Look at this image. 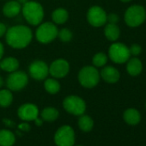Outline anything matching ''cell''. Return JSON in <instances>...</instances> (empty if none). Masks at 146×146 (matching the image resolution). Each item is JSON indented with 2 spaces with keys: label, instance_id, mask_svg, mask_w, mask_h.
Instances as JSON below:
<instances>
[{
  "label": "cell",
  "instance_id": "6da1fadb",
  "mask_svg": "<svg viewBox=\"0 0 146 146\" xmlns=\"http://www.w3.org/2000/svg\"><path fill=\"white\" fill-rule=\"evenodd\" d=\"M32 31L24 25H17L10 28L5 33V39L8 45L16 49L26 47L32 40Z\"/></svg>",
  "mask_w": 146,
  "mask_h": 146
},
{
  "label": "cell",
  "instance_id": "7a4b0ae2",
  "mask_svg": "<svg viewBox=\"0 0 146 146\" xmlns=\"http://www.w3.org/2000/svg\"><path fill=\"white\" fill-rule=\"evenodd\" d=\"M23 14L26 21L33 26L40 24L44 17L43 8L40 4L36 2L29 1L23 5Z\"/></svg>",
  "mask_w": 146,
  "mask_h": 146
},
{
  "label": "cell",
  "instance_id": "3957f363",
  "mask_svg": "<svg viewBox=\"0 0 146 146\" xmlns=\"http://www.w3.org/2000/svg\"><path fill=\"white\" fill-rule=\"evenodd\" d=\"M124 19L126 25L129 27H138L143 24L146 19V11L141 5H131L126 10Z\"/></svg>",
  "mask_w": 146,
  "mask_h": 146
},
{
  "label": "cell",
  "instance_id": "277c9868",
  "mask_svg": "<svg viewBox=\"0 0 146 146\" xmlns=\"http://www.w3.org/2000/svg\"><path fill=\"white\" fill-rule=\"evenodd\" d=\"M78 81L84 88H94L100 81V73L94 66H85L79 71Z\"/></svg>",
  "mask_w": 146,
  "mask_h": 146
},
{
  "label": "cell",
  "instance_id": "5b68a950",
  "mask_svg": "<svg viewBox=\"0 0 146 146\" xmlns=\"http://www.w3.org/2000/svg\"><path fill=\"white\" fill-rule=\"evenodd\" d=\"M54 143L57 146H73L75 143V131L70 125L59 127L54 134Z\"/></svg>",
  "mask_w": 146,
  "mask_h": 146
},
{
  "label": "cell",
  "instance_id": "8992f818",
  "mask_svg": "<svg viewBox=\"0 0 146 146\" xmlns=\"http://www.w3.org/2000/svg\"><path fill=\"white\" fill-rule=\"evenodd\" d=\"M63 107L67 113L77 116L84 114L86 110L85 102L77 96H67L63 102Z\"/></svg>",
  "mask_w": 146,
  "mask_h": 146
},
{
  "label": "cell",
  "instance_id": "52a82bcc",
  "mask_svg": "<svg viewBox=\"0 0 146 146\" xmlns=\"http://www.w3.org/2000/svg\"><path fill=\"white\" fill-rule=\"evenodd\" d=\"M58 29L52 23H42L36 30V39L42 44L52 42L58 36Z\"/></svg>",
  "mask_w": 146,
  "mask_h": 146
},
{
  "label": "cell",
  "instance_id": "ba28073f",
  "mask_svg": "<svg viewBox=\"0 0 146 146\" xmlns=\"http://www.w3.org/2000/svg\"><path fill=\"white\" fill-rule=\"evenodd\" d=\"M108 56L111 60L116 64L126 63L130 58L129 48L122 43H113L108 50Z\"/></svg>",
  "mask_w": 146,
  "mask_h": 146
},
{
  "label": "cell",
  "instance_id": "9c48e42d",
  "mask_svg": "<svg viewBox=\"0 0 146 146\" xmlns=\"http://www.w3.org/2000/svg\"><path fill=\"white\" fill-rule=\"evenodd\" d=\"M28 75L23 71H13L7 78L6 84L10 90L18 91L23 90L28 84Z\"/></svg>",
  "mask_w": 146,
  "mask_h": 146
},
{
  "label": "cell",
  "instance_id": "30bf717a",
  "mask_svg": "<svg viewBox=\"0 0 146 146\" xmlns=\"http://www.w3.org/2000/svg\"><path fill=\"white\" fill-rule=\"evenodd\" d=\"M107 14L100 6L91 7L87 13V19L93 27H102L107 23Z\"/></svg>",
  "mask_w": 146,
  "mask_h": 146
},
{
  "label": "cell",
  "instance_id": "8fae6325",
  "mask_svg": "<svg viewBox=\"0 0 146 146\" xmlns=\"http://www.w3.org/2000/svg\"><path fill=\"white\" fill-rule=\"evenodd\" d=\"M29 75L35 80H43L46 78L49 73V67L41 60H35L29 65Z\"/></svg>",
  "mask_w": 146,
  "mask_h": 146
},
{
  "label": "cell",
  "instance_id": "7c38bea8",
  "mask_svg": "<svg viewBox=\"0 0 146 146\" xmlns=\"http://www.w3.org/2000/svg\"><path fill=\"white\" fill-rule=\"evenodd\" d=\"M70 70L69 63L62 58L53 61L49 67V73L54 78H64Z\"/></svg>",
  "mask_w": 146,
  "mask_h": 146
},
{
  "label": "cell",
  "instance_id": "4fadbf2b",
  "mask_svg": "<svg viewBox=\"0 0 146 146\" xmlns=\"http://www.w3.org/2000/svg\"><path fill=\"white\" fill-rule=\"evenodd\" d=\"M17 114L22 120L32 121L39 115V109L37 106L32 103H25L22 105L17 111Z\"/></svg>",
  "mask_w": 146,
  "mask_h": 146
},
{
  "label": "cell",
  "instance_id": "5bb4252c",
  "mask_svg": "<svg viewBox=\"0 0 146 146\" xmlns=\"http://www.w3.org/2000/svg\"><path fill=\"white\" fill-rule=\"evenodd\" d=\"M102 79L108 84H115L119 80V72L113 66H106L101 71V76Z\"/></svg>",
  "mask_w": 146,
  "mask_h": 146
},
{
  "label": "cell",
  "instance_id": "9a60e30c",
  "mask_svg": "<svg viewBox=\"0 0 146 146\" xmlns=\"http://www.w3.org/2000/svg\"><path fill=\"white\" fill-rule=\"evenodd\" d=\"M126 70L128 74L131 77L138 76L143 70V64L141 60L136 57L132 58H129L126 64Z\"/></svg>",
  "mask_w": 146,
  "mask_h": 146
},
{
  "label": "cell",
  "instance_id": "2e32d148",
  "mask_svg": "<svg viewBox=\"0 0 146 146\" xmlns=\"http://www.w3.org/2000/svg\"><path fill=\"white\" fill-rule=\"evenodd\" d=\"M21 10L22 6L17 1H10L5 5L3 13L7 17H15L20 13Z\"/></svg>",
  "mask_w": 146,
  "mask_h": 146
},
{
  "label": "cell",
  "instance_id": "e0dca14e",
  "mask_svg": "<svg viewBox=\"0 0 146 146\" xmlns=\"http://www.w3.org/2000/svg\"><path fill=\"white\" fill-rule=\"evenodd\" d=\"M16 142L15 134L10 130H0V146H12Z\"/></svg>",
  "mask_w": 146,
  "mask_h": 146
},
{
  "label": "cell",
  "instance_id": "ac0fdd59",
  "mask_svg": "<svg viewBox=\"0 0 146 146\" xmlns=\"http://www.w3.org/2000/svg\"><path fill=\"white\" fill-rule=\"evenodd\" d=\"M124 119L129 125H137L140 122L141 116L139 112L134 108L126 109L124 113Z\"/></svg>",
  "mask_w": 146,
  "mask_h": 146
},
{
  "label": "cell",
  "instance_id": "d6986e66",
  "mask_svg": "<svg viewBox=\"0 0 146 146\" xmlns=\"http://www.w3.org/2000/svg\"><path fill=\"white\" fill-rule=\"evenodd\" d=\"M104 34L108 40H109L111 41H115L119 39L120 31H119V29L117 26V24L108 23L107 26L105 27Z\"/></svg>",
  "mask_w": 146,
  "mask_h": 146
},
{
  "label": "cell",
  "instance_id": "ffe728a7",
  "mask_svg": "<svg viewBox=\"0 0 146 146\" xmlns=\"http://www.w3.org/2000/svg\"><path fill=\"white\" fill-rule=\"evenodd\" d=\"M19 67V62L15 58H6L0 62V68L2 70L8 71V72H13L16 71Z\"/></svg>",
  "mask_w": 146,
  "mask_h": 146
},
{
  "label": "cell",
  "instance_id": "44dd1931",
  "mask_svg": "<svg viewBox=\"0 0 146 146\" xmlns=\"http://www.w3.org/2000/svg\"><path fill=\"white\" fill-rule=\"evenodd\" d=\"M68 17H69V14H68L67 11L63 9V8H59V9L55 10L52 14V21L57 24L64 23L68 20Z\"/></svg>",
  "mask_w": 146,
  "mask_h": 146
},
{
  "label": "cell",
  "instance_id": "7402d4cb",
  "mask_svg": "<svg viewBox=\"0 0 146 146\" xmlns=\"http://www.w3.org/2000/svg\"><path fill=\"white\" fill-rule=\"evenodd\" d=\"M58 115H59L58 111L56 108H52V107L46 108L41 112V118H42V119L45 120V121H47V122L54 121L55 119H58Z\"/></svg>",
  "mask_w": 146,
  "mask_h": 146
},
{
  "label": "cell",
  "instance_id": "603a6c76",
  "mask_svg": "<svg viewBox=\"0 0 146 146\" xmlns=\"http://www.w3.org/2000/svg\"><path fill=\"white\" fill-rule=\"evenodd\" d=\"M78 126L84 131H90L94 126V121L90 116L82 114L78 119Z\"/></svg>",
  "mask_w": 146,
  "mask_h": 146
},
{
  "label": "cell",
  "instance_id": "cb8c5ba5",
  "mask_svg": "<svg viewBox=\"0 0 146 146\" xmlns=\"http://www.w3.org/2000/svg\"><path fill=\"white\" fill-rule=\"evenodd\" d=\"M13 101V96L11 90H0V106L3 108L9 107Z\"/></svg>",
  "mask_w": 146,
  "mask_h": 146
},
{
  "label": "cell",
  "instance_id": "d4e9b609",
  "mask_svg": "<svg viewBox=\"0 0 146 146\" xmlns=\"http://www.w3.org/2000/svg\"><path fill=\"white\" fill-rule=\"evenodd\" d=\"M44 86H45V90H46V92H48L49 94H52V95L57 94L60 90L59 83L53 78L46 79L44 84Z\"/></svg>",
  "mask_w": 146,
  "mask_h": 146
},
{
  "label": "cell",
  "instance_id": "484cf974",
  "mask_svg": "<svg viewBox=\"0 0 146 146\" xmlns=\"http://www.w3.org/2000/svg\"><path fill=\"white\" fill-rule=\"evenodd\" d=\"M93 64L96 67L104 66L108 62V56L103 52H98L93 57Z\"/></svg>",
  "mask_w": 146,
  "mask_h": 146
},
{
  "label": "cell",
  "instance_id": "4316f807",
  "mask_svg": "<svg viewBox=\"0 0 146 146\" xmlns=\"http://www.w3.org/2000/svg\"><path fill=\"white\" fill-rule=\"evenodd\" d=\"M58 36L63 42H69L72 39V33L67 29H62L58 32Z\"/></svg>",
  "mask_w": 146,
  "mask_h": 146
},
{
  "label": "cell",
  "instance_id": "83f0119b",
  "mask_svg": "<svg viewBox=\"0 0 146 146\" xmlns=\"http://www.w3.org/2000/svg\"><path fill=\"white\" fill-rule=\"evenodd\" d=\"M129 52H130V54L132 55V56H137L141 53L142 52V47L137 45V44H132L131 46V47L129 48Z\"/></svg>",
  "mask_w": 146,
  "mask_h": 146
},
{
  "label": "cell",
  "instance_id": "f1b7e54d",
  "mask_svg": "<svg viewBox=\"0 0 146 146\" xmlns=\"http://www.w3.org/2000/svg\"><path fill=\"white\" fill-rule=\"evenodd\" d=\"M119 17L118 15L114 14V13H111L108 16H107V22H108V23H113V24H117V23L119 22Z\"/></svg>",
  "mask_w": 146,
  "mask_h": 146
},
{
  "label": "cell",
  "instance_id": "f546056e",
  "mask_svg": "<svg viewBox=\"0 0 146 146\" xmlns=\"http://www.w3.org/2000/svg\"><path fill=\"white\" fill-rule=\"evenodd\" d=\"M18 128H19V130H21V131H29L30 130V125L28 124V123H22V124H20L19 125H18Z\"/></svg>",
  "mask_w": 146,
  "mask_h": 146
},
{
  "label": "cell",
  "instance_id": "4dcf8cb0",
  "mask_svg": "<svg viewBox=\"0 0 146 146\" xmlns=\"http://www.w3.org/2000/svg\"><path fill=\"white\" fill-rule=\"evenodd\" d=\"M7 29H6V26L2 23H0V37H2L4 35H5Z\"/></svg>",
  "mask_w": 146,
  "mask_h": 146
},
{
  "label": "cell",
  "instance_id": "1f68e13d",
  "mask_svg": "<svg viewBox=\"0 0 146 146\" xmlns=\"http://www.w3.org/2000/svg\"><path fill=\"white\" fill-rule=\"evenodd\" d=\"M4 123H5L7 126H9V127H12V126L15 125L14 122H13L12 120L8 119H4Z\"/></svg>",
  "mask_w": 146,
  "mask_h": 146
},
{
  "label": "cell",
  "instance_id": "d6a6232c",
  "mask_svg": "<svg viewBox=\"0 0 146 146\" xmlns=\"http://www.w3.org/2000/svg\"><path fill=\"white\" fill-rule=\"evenodd\" d=\"M35 125H37L38 126H40L41 125H42V123H43V121H42V119H39L38 117L35 119Z\"/></svg>",
  "mask_w": 146,
  "mask_h": 146
},
{
  "label": "cell",
  "instance_id": "836d02e7",
  "mask_svg": "<svg viewBox=\"0 0 146 146\" xmlns=\"http://www.w3.org/2000/svg\"><path fill=\"white\" fill-rule=\"evenodd\" d=\"M3 54H4V46L1 42H0V60H1V58L3 57Z\"/></svg>",
  "mask_w": 146,
  "mask_h": 146
},
{
  "label": "cell",
  "instance_id": "e575fe53",
  "mask_svg": "<svg viewBox=\"0 0 146 146\" xmlns=\"http://www.w3.org/2000/svg\"><path fill=\"white\" fill-rule=\"evenodd\" d=\"M17 2L22 5H25L27 2H29V0H17Z\"/></svg>",
  "mask_w": 146,
  "mask_h": 146
},
{
  "label": "cell",
  "instance_id": "d590c367",
  "mask_svg": "<svg viewBox=\"0 0 146 146\" xmlns=\"http://www.w3.org/2000/svg\"><path fill=\"white\" fill-rule=\"evenodd\" d=\"M3 84H4V81H3L2 78L0 77V88H1V87L3 86Z\"/></svg>",
  "mask_w": 146,
  "mask_h": 146
},
{
  "label": "cell",
  "instance_id": "8d00e7d4",
  "mask_svg": "<svg viewBox=\"0 0 146 146\" xmlns=\"http://www.w3.org/2000/svg\"><path fill=\"white\" fill-rule=\"evenodd\" d=\"M119 1H121V2H123V3H128V2L131 1V0H119Z\"/></svg>",
  "mask_w": 146,
  "mask_h": 146
},
{
  "label": "cell",
  "instance_id": "74e56055",
  "mask_svg": "<svg viewBox=\"0 0 146 146\" xmlns=\"http://www.w3.org/2000/svg\"><path fill=\"white\" fill-rule=\"evenodd\" d=\"M77 146H84V145H77Z\"/></svg>",
  "mask_w": 146,
  "mask_h": 146
},
{
  "label": "cell",
  "instance_id": "f35d334b",
  "mask_svg": "<svg viewBox=\"0 0 146 146\" xmlns=\"http://www.w3.org/2000/svg\"><path fill=\"white\" fill-rule=\"evenodd\" d=\"M145 108H146V104H145Z\"/></svg>",
  "mask_w": 146,
  "mask_h": 146
},
{
  "label": "cell",
  "instance_id": "ab89813d",
  "mask_svg": "<svg viewBox=\"0 0 146 146\" xmlns=\"http://www.w3.org/2000/svg\"><path fill=\"white\" fill-rule=\"evenodd\" d=\"M145 11H146V10H145Z\"/></svg>",
  "mask_w": 146,
  "mask_h": 146
}]
</instances>
